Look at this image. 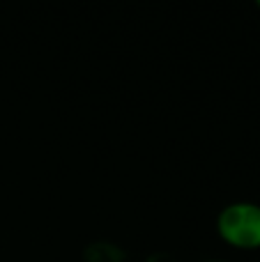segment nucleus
Listing matches in <instances>:
<instances>
[{"mask_svg":"<svg viewBox=\"0 0 260 262\" xmlns=\"http://www.w3.org/2000/svg\"><path fill=\"white\" fill-rule=\"evenodd\" d=\"M216 232L233 249H260V205L251 200L226 205L216 216Z\"/></svg>","mask_w":260,"mask_h":262,"instance_id":"obj_1","label":"nucleus"},{"mask_svg":"<svg viewBox=\"0 0 260 262\" xmlns=\"http://www.w3.org/2000/svg\"><path fill=\"white\" fill-rule=\"evenodd\" d=\"M205 262H224V260H205Z\"/></svg>","mask_w":260,"mask_h":262,"instance_id":"obj_2","label":"nucleus"},{"mask_svg":"<svg viewBox=\"0 0 260 262\" xmlns=\"http://www.w3.org/2000/svg\"><path fill=\"white\" fill-rule=\"evenodd\" d=\"M258 7H260V0H258Z\"/></svg>","mask_w":260,"mask_h":262,"instance_id":"obj_3","label":"nucleus"}]
</instances>
